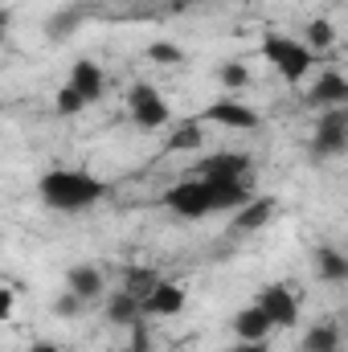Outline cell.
<instances>
[{
	"label": "cell",
	"instance_id": "obj_11",
	"mask_svg": "<svg viewBox=\"0 0 348 352\" xmlns=\"http://www.w3.org/2000/svg\"><path fill=\"white\" fill-rule=\"evenodd\" d=\"M307 98L316 102V107H345L348 102V78L345 74H336V70H328V74H320L316 78V87L307 90Z\"/></svg>",
	"mask_w": 348,
	"mask_h": 352
},
{
	"label": "cell",
	"instance_id": "obj_31",
	"mask_svg": "<svg viewBox=\"0 0 348 352\" xmlns=\"http://www.w3.org/2000/svg\"><path fill=\"white\" fill-rule=\"evenodd\" d=\"M123 352H140V349H123Z\"/></svg>",
	"mask_w": 348,
	"mask_h": 352
},
{
	"label": "cell",
	"instance_id": "obj_18",
	"mask_svg": "<svg viewBox=\"0 0 348 352\" xmlns=\"http://www.w3.org/2000/svg\"><path fill=\"white\" fill-rule=\"evenodd\" d=\"M316 266H320V278H324V283H345L348 278V258L336 254V250H328V246L316 254Z\"/></svg>",
	"mask_w": 348,
	"mask_h": 352
},
{
	"label": "cell",
	"instance_id": "obj_22",
	"mask_svg": "<svg viewBox=\"0 0 348 352\" xmlns=\"http://www.w3.org/2000/svg\"><path fill=\"white\" fill-rule=\"evenodd\" d=\"M54 107H58V115H78V111L87 107V98H83L78 90L70 87V82H66V87L58 90V102H54Z\"/></svg>",
	"mask_w": 348,
	"mask_h": 352
},
{
	"label": "cell",
	"instance_id": "obj_14",
	"mask_svg": "<svg viewBox=\"0 0 348 352\" xmlns=\"http://www.w3.org/2000/svg\"><path fill=\"white\" fill-rule=\"evenodd\" d=\"M270 213H274V197H259V201H250V205H242V209L234 213V230H238V234L262 230V226L270 221Z\"/></svg>",
	"mask_w": 348,
	"mask_h": 352
},
{
	"label": "cell",
	"instance_id": "obj_30",
	"mask_svg": "<svg viewBox=\"0 0 348 352\" xmlns=\"http://www.w3.org/2000/svg\"><path fill=\"white\" fill-rule=\"evenodd\" d=\"M173 4H176V8H184V4H193V0H173Z\"/></svg>",
	"mask_w": 348,
	"mask_h": 352
},
{
	"label": "cell",
	"instance_id": "obj_15",
	"mask_svg": "<svg viewBox=\"0 0 348 352\" xmlns=\"http://www.w3.org/2000/svg\"><path fill=\"white\" fill-rule=\"evenodd\" d=\"M209 188H213V209H242V205H250V192H246L242 176H234V180H209Z\"/></svg>",
	"mask_w": 348,
	"mask_h": 352
},
{
	"label": "cell",
	"instance_id": "obj_10",
	"mask_svg": "<svg viewBox=\"0 0 348 352\" xmlns=\"http://www.w3.org/2000/svg\"><path fill=\"white\" fill-rule=\"evenodd\" d=\"M270 328H274V320L262 311L259 303H250V307H242L238 316H234V332H238V340H250V344H262L266 336H270Z\"/></svg>",
	"mask_w": 348,
	"mask_h": 352
},
{
	"label": "cell",
	"instance_id": "obj_8",
	"mask_svg": "<svg viewBox=\"0 0 348 352\" xmlns=\"http://www.w3.org/2000/svg\"><path fill=\"white\" fill-rule=\"evenodd\" d=\"M246 168H250V160L242 152H217V156L201 160L188 176H201V180H234V176H246Z\"/></svg>",
	"mask_w": 348,
	"mask_h": 352
},
{
	"label": "cell",
	"instance_id": "obj_19",
	"mask_svg": "<svg viewBox=\"0 0 348 352\" xmlns=\"http://www.w3.org/2000/svg\"><path fill=\"white\" fill-rule=\"evenodd\" d=\"M303 349L307 352H336L340 349V332L332 324H316L307 336H303Z\"/></svg>",
	"mask_w": 348,
	"mask_h": 352
},
{
	"label": "cell",
	"instance_id": "obj_25",
	"mask_svg": "<svg viewBox=\"0 0 348 352\" xmlns=\"http://www.w3.org/2000/svg\"><path fill=\"white\" fill-rule=\"evenodd\" d=\"M83 303H87V299L70 291V295H62V299L54 303V311H58V316H78V311H83Z\"/></svg>",
	"mask_w": 348,
	"mask_h": 352
},
{
	"label": "cell",
	"instance_id": "obj_6",
	"mask_svg": "<svg viewBox=\"0 0 348 352\" xmlns=\"http://www.w3.org/2000/svg\"><path fill=\"white\" fill-rule=\"evenodd\" d=\"M201 123H221V127H238V131H254L259 127V111H250L246 102H234V98H217L205 107Z\"/></svg>",
	"mask_w": 348,
	"mask_h": 352
},
{
	"label": "cell",
	"instance_id": "obj_27",
	"mask_svg": "<svg viewBox=\"0 0 348 352\" xmlns=\"http://www.w3.org/2000/svg\"><path fill=\"white\" fill-rule=\"evenodd\" d=\"M0 316H4V320L12 316V291H8V287L0 291Z\"/></svg>",
	"mask_w": 348,
	"mask_h": 352
},
{
	"label": "cell",
	"instance_id": "obj_4",
	"mask_svg": "<svg viewBox=\"0 0 348 352\" xmlns=\"http://www.w3.org/2000/svg\"><path fill=\"white\" fill-rule=\"evenodd\" d=\"M127 111H131V119L144 127V131H156V127H164L168 123V98L160 94L156 87H148V82H135L131 94H127Z\"/></svg>",
	"mask_w": 348,
	"mask_h": 352
},
{
	"label": "cell",
	"instance_id": "obj_16",
	"mask_svg": "<svg viewBox=\"0 0 348 352\" xmlns=\"http://www.w3.org/2000/svg\"><path fill=\"white\" fill-rule=\"evenodd\" d=\"M66 283H70V291L83 295V299H98V295H102V274H98L94 266H70V270H66Z\"/></svg>",
	"mask_w": 348,
	"mask_h": 352
},
{
	"label": "cell",
	"instance_id": "obj_3",
	"mask_svg": "<svg viewBox=\"0 0 348 352\" xmlns=\"http://www.w3.org/2000/svg\"><path fill=\"white\" fill-rule=\"evenodd\" d=\"M164 205L180 217H209L213 213V188H209V180L188 176V180H180L164 192Z\"/></svg>",
	"mask_w": 348,
	"mask_h": 352
},
{
	"label": "cell",
	"instance_id": "obj_23",
	"mask_svg": "<svg viewBox=\"0 0 348 352\" xmlns=\"http://www.w3.org/2000/svg\"><path fill=\"white\" fill-rule=\"evenodd\" d=\"M217 78H221L230 90H238V87H246V82H250V74H246V66H242V62H226V66L217 70Z\"/></svg>",
	"mask_w": 348,
	"mask_h": 352
},
{
	"label": "cell",
	"instance_id": "obj_12",
	"mask_svg": "<svg viewBox=\"0 0 348 352\" xmlns=\"http://www.w3.org/2000/svg\"><path fill=\"white\" fill-rule=\"evenodd\" d=\"M140 316H144V299H140V295H131V291H115V295L107 299V320H111V324H119V328H135Z\"/></svg>",
	"mask_w": 348,
	"mask_h": 352
},
{
	"label": "cell",
	"instance_id": "obj_13",
	"mask_svg": "<svg viewBox=\"0 0 348 352\" xmlns=\"http://www.w3.org/2000/svg\"><path fill=\"white\" fill-rule=\"evenodd\" d=\"M66 82L78 90L87 102H98V94H102V70H98L94 62L83 58V62H74V66H70V78H66Z\"/></svg>",
	"mask_w": 348,
	"mask_h": 352
},
{
	"label": "cell",
	"instance_id": "obj_2",
	"mask_svg": "<svg viewBox=\"0 0 348 352\" xmlns=\"http://www.w3.org/2000/svg\"><path fill=\"white\" fill-rule=\"evenodd\" d=\"M262 58H266V62L279 70V78H287V82L307 78V70H312V62H316L312 45H303V41H295V37H283V33H266V37H262Z\"/></svg>",
	"mask_w": 348,
	"mask_h": 352
},
{
	"label": "cell",
	"instance_id": "obj_28",
	"mask_svg": "<svg viewBox=\"0 0 348 352\" xmlns=\"http://www.w3.org/2000/svg\"><path fill=\"white\" fill-rule=\"evenodd\" d=\"M226 352H266V340H262V344H250V340H242V344H234V349H226Z\"/></svg>",
	"mask_w": 348,
	"mask_h": 352
},
{
	"label": "cell",
	"instance_id": "obj_9",
	"mask_svg": "<svg viewBox=\"0 0 348 352\" xmlns=\"http://www.w3.org/2000/svg\"><path fill=\"white\" fill-rule=\"evenodd\" d=\"M184 311V291L176 283H156V291L144 299V316H160V320H173Z\"/></svg>",
	"mask_w": 348,
	"mask_h": 352
},
{
	"label": "cell",
	"instance_id": "obj_24",
	"mask_svg": "<svg viewBox=\"0 0 348 352\" xmlns=\"http://www.w3.org/2000/svg\"><path fill=\"white\" fill-rule=\"evenodd\" d=\"M148 58H152V62L173 66V62H180V50H176L173 41H156V45H148Z\"/></svg>",
	"mask_w": 348,
	"mask_h": 352
},
{
	"label": "cell",
	"instance_id": "obj_17",
	"mask_svg": "<svg viewBox=\"0 0 348 352\" xmlns=\"http://www.w3.org/2000/svg\"><path fill=\"white\" fill-rule=\"evenodd\" d=\"M201 144H205V127H201L197 119L180 123L173 135H168V152H193V148H201Z\"/></svg>",
	"mask_w": 348,
	"mask_h": 352
},
{
	"label": "cell",
	"instance_id": "obj_29",
	"mask_svg": "<svg viewBox=\"0 0 348 352\" xmlns=\"http://www.w3.org/2000/svg\"><path fill=\"white\" fill-rule=\"evenodd\" d=\"M29 352H62V349H58V344H50V340H37Z\"/></svg>",
	"mask_w": 348,
	"mask_h": 352
},
{
	"label": "cell",
	"instance_id": "obj_20",
	"mask_svg": "<svg viewBox=\"0 0 348 352\" xmlns=\"http://www.w3.org/2000/svg\"><path fill=\"white\" fill-rule=\"evenodd\" d=\"M156 283H160V278H156L152 270H144V266H131V270H127V283H123V291H131V295L148 299V295L156 291Z\"/></svg>",
	"mask_w": 348,
	"mask_h": 352
},
{
	"label": "cell",
	"instance_id": "obj_7",
	"mask_svg": "<svg viewBox=\"0 0 348 352\" xmlns=\"http://www.w3.org/2000/svg\"><path fill=\"white\" fill-rule=\"evenodd\" d=\"M254 303L274 320V328H291V324L299 320V303H295V295H291L287 287H279V283H274V287H262V295L254 299Z\"/></svg>",
	"mask_w": 348,
	"mask_h": 352
},
{
	"label": "cell",
	"instance_id": "obj_21",
	"mask_svg": "<svg viewBox=\"0 0 348 352\" xmlns=\"http://www.w3.org/2000/svg\"><path fill=\"white\" fill-rule=\"evenodd\" d=\"M332 41H336V29H332L328 21H312V25H307V45H312V50H328Z\"/></svg>",
	"mask_w": 348,
	"mask_h": 352
},
{
	"label": "cell",
	"instance_id": "obj_26",
	"mask_svg": "<svg viewBox=\"0 0 348 352\" xmlns=\"http://www.w3.org/2000/svg\"><path fill=\"white\" fill-rule=\"evenodd\" d=\"M74 25H78V16H54L50 21V33H70Z\"/></svg>",
	"mask_w": 348,
	"mask_h": 352
},
{
	"label": "cell",
	"instance_id": "obj_5",
	"mask_svg": "<svg viewBox=\"0 0 348 352\" xmlns=\"http://www.w3.org/2000/svg\"><path fill=\"white\" fill-rule=\"evenodd\" d=\"M312 152L316 156H340V152H348V115L328 111L320 119V127L312 135Z\"/></svg>",
	"mask_w": 348,
	"mask_h": 352
},
{
	"label": "cell",
	"instance_id": "obj_1",
	"mask_svg": "<svg viewBox=\"0 0 348 352\" xmlns=\"http://www.w3.org/2000/svg\"><path fill=\"white\" fill-rule=\"evenodd\" d=\"M37 192H41V201H45L50 209L78 213V209H87V205H94V201L107 197V184H102L98 176L83 173V168H54V173L41 176Z\"/></svg>",
	"mask_w": 348,
	"mask_h": 352
}]
</instances>
